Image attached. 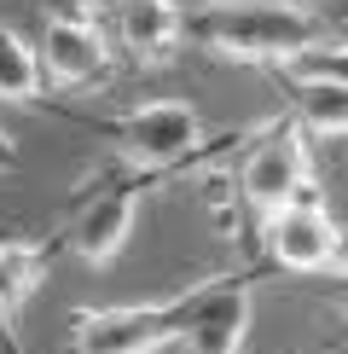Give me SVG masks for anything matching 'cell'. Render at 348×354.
<instances>
[{
  "instance_id": "1",
  "label": "cell",
  "mask_w": 348,
  "mask_h": 354,
  "mask_svg": "<svg viewBox=\"0 0 348 354\" xmlns=\"http://www.w3.org/2000/svg\"><path fill=\"white\" fill-rule=\"evenodd\" d=\"M186 41L226 64L290 70L308 53L331 47L325 18L308 0H209L186 12Z\"/></svg>"
},
{
  "instance_id": "2",
  "label": "cell",
  "mask_w": 348,
  "mask_h": 354,
  "mask_svg": "<svg viewBox=\"0 0 348 354\" xmlns=\"http://www.w3.org/2000/svg\"><path fill=\"white\" fill-rule=\"evenodd\" d=\"M93 128L116 145V157L134 174H157V180L203 169L215 157V145H226V140H203V116L186 99H145V105L105 116Z\"/></svg>"
},
{
  "instance_id": "3",
  "label": "cell",
  "mask_w": 348,
  "mask_h": 354,
  "mask_svg": "<svg viewBox=\"0 0 348 354\" xmlns=\"http://www.w3.org/2000/svg\"><path fill=\"white\" fill-rule=\"evenodd\" d=\"M308 186H313L308 128H302L290 111H279L273 122H261L250 134V151L238 157V174H232V192H238V203H244V221L261 232V221L290 209Z\"/></svg>"
},
{
  "instance_id": "4",
  "label": "cell",
  "mask_w": 348,
  "mask_h": 354,
  "mask_svg": "<svg viewBox=\"0 0 348 354\" xmlns=\"http://www.w3.org/2000/svg\"><path fill=\"white\" fill-rule=\"evenodd\" d=\"M157 186V174H93L76 203V221H70L64 244L76 250V256L87 261V268H110L116 256L128 250V239H134V215H139V198Z\"/></svg>"
},
{
  "instance_id": "5",
  "label": "cell",
  "mask_w": 348,
  "mask_h": 354,
  "mask_svg": "<svg viewBox=\"0 0 348 354\" xmlns=\"http://www.w3.org/2000/svg\"><path fill=\"white\" fill-rule=\"evenodd\" d=\"M186 337V297L70 314V354H157Z\"/></svg>"
},
{
  "instance_id": "6",
  "label": "cell",
  "mask_w": 348,
  "mask_h": 354,
  "mask_svg": "<svg viewBox=\"0 0 348 354\" xmlns=\"http://www.w3.org/2000/svg\"><path fill=\"white\" fill-rule=\"evenodd\" d=\"M261 256H267L273 268L308 273V279L331 273L342 261V232H337V221H331L325 198H319V186H308L290 209L261 221Z\"/></svg>"
},
{
  "instance_id": "7",
  "label": "cell",
  "mask_w": 348,
  "mask_h": 354,
  "mask_svg": "<svg viewBox=\"0 0 348 354\" xmlns=\"http://www.w3.org/2000/svg\"><path fill=\"white\" fill-rule=\"evenodd\" d=\"M186 297V354H244V331H250V302L255 279L250 273H215L197 279Z\"/></svg>"
},
{
  "instance_id": "8",
  "label": "cell",
  "mask_w": 348,
  "mask_h": 354,
  "mask_svg": "<svg viewBox=\"0 0 348 354\" xmlns=\"http://www.w3.org/2000/svg\"><path fill=\"white\" fill-rule=\"evenodd\" d=\"M41 70L64 93L99 87L116 70V41L99 24H47L41 29Z\"/></svg>"
},
{
  "instance_id": "9",
  "label": "cell",
  "mask_w": 348,
  "mask_h": 354,
  "mask_svg": "<svg viewBox=\"0 0 348 354\" xmlns=\"http://www.w3.org/2000/svg\"><path fill=\"white\" fill-rule=\"evenodd\" d=\"M110 35L134 64H174L186 47L180 0H110Z\"/></svg>"
},
{
  "instance_id": "10",
  "label": "cell",
  "mask_w": 348,
  "mask_h": 354,
  "mask_svg": "<svg viewBox=\"0 0 348 354\" xmlns=\"http://www.w3.org/2000/svg\"><path fill=\"white\" fill-rule=\"evenodd\" d=\"M273 82L284 93V111L308 134H348V82L308 76V70H273Z\"/></svg>"
},
{
  "instance_id": "11",
  "label": "cell",
  "mask_w": 348,
  "mask_h": 354,
  "mask_svg": "<svg viewBox=\"0 0 348 354\" xmlns=\"http://www.w3.org/2000/svg\"><path fill=\"white\" fill-rule=\"evenodd\" d=\"M52 268V244L41 239H0V331H12V319L29 308Z\"/></svg>"
},
{
  "instance_id": "12",
  "label": "cell",
  "mask_w": 348,
  "mask_h": 354,
  "mask_svg": "<svg viewBox=\"0 0 348 354\" xmlns=\"http://www.w3.org/2000/svg\"><path fill=\"white\" fill-rule=\"evenodd\" d=\"M41 82H47L41 41H23L12 24H0V99L6 105H29V99H41Z\"/></svg>"
},
{
  "instance_id": "13",
  "label": "cell",
  "mask_w": 348,
  "mask_h": 354,
  "mask_svg": "<svg viewBox=\"0 0 348 354\" xmlns=\"http://www.w3.org/2000/svg\"><path fill=\"white\" fill-rule=\"evenodd\" d=\"M290 70H308V76H331V82H348V41H331V47L308 53L302 64H290Z\"/></svg>"
},
{
  "instance_id": "14",
  "label": "cell",
  "mask_w": 348,
  "mask_h": 354,
  "mask_svg": "<svg viewBox=\"0 0 348 354\" xmlns=\"http://www.w3.org/2000/svg\"><path fill=\"white\" fill-rule=\"evenodd\" d=\"M47 24H99V0H47Z\"/></svg>"
},
{
  "instance_id": "15",
  "label": "cell",
  "mask_w": 348,
  "mask_h": 354,
  "mask_svg": "<svg viewBox=\"0 0 348 354\" xmlns=\"http://www.w3.org/2000/svg\"><path fill=\"white\" fill-rule=\"evenodd\" d=\"M319 18H325L331 41H348V0H319Z\"/></svg>"
},
{
  "instance_id": "16",
  "label": "cell",
  "mask_w": 348,
  "mask_h": 354,
  "mask_svg": "<svg viewBox=\"0 0 348 354\" xmlns=\"http://www.w3.org/2000/svg\"><path fill=\"white\" fill-rule=\"evenodd\" d=\"M319 290L337 302V314H348V268H342V261H337L331 273H319Z\"/></svg>"
},
{
  "instance_id": "17",
  "label": "cell",
  "mask_w": 348,
  "mask_h": 354,
  "mask_svg": "<svg viewBox=\"0 0 348 354\" xmlns=\"http://www.w3.org/2000/svg\"><path fill=\"white\" fill-rule=\"evenodd\" d=\"M0 174H18V145H12L6 128H0Z\"/></svg>"
},
{
  "instance_id": "18",
  "label": "cell",
  "mask_w": 348,
  "mask_h": 354,
  "mask_svg": "<svg viewBox=\"0 0 348 354\" xmlns=\"http://www.w3.org/2000/svg\"><path fill=\"white\" fill-rule=\"evenodd\" d=\"M342 268H348V232H342Z\"/></svg>"
}]
</instances>
